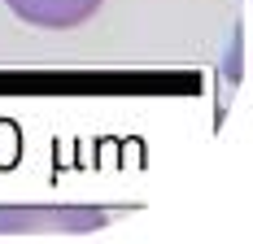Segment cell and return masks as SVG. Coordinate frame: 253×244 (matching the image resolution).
Returning a JSON list of instances; mask_svg holds the SVG:
<instances>
[{
  "mask_svg": "<svg viewBox=\"0 0 253 244\" xmlns=\"http://www.w3.org/2000/svg\"><path fill=\"white\" fill-rule=\"evenodd\" d=\"M22 22L31 26H44V31H70V26L87 22L101 0H4Z\"/></svg>",
  "mask_w": 253,
  "mask_h": 244,
  "instance_id": "cell-2",
  "label": "cell"
},
{
  "mask_svg": "<svg viewBox=\"0 0 253 244\" xmlns=\"http://www.w3.org/2000/svg\"><path fill=\"white\" fill-rule=\"evenodd\" d=\"M114 218L109 209H79V205H48V209H0V236H87Z\"/></svg>",
  "mask_w": 253,
  "mask_h": 244,
  "instance_id": "cell-1",
  "label": "cell"
}]
</instances>
